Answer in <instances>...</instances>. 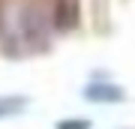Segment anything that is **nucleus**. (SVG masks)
<instances>
[{
  "mask_svg": "<svg viewBox=\"0 0 135 129\" xmlns=\"http://www.w3.org/2000/svg\"><path fill=\"white\" fill-rule=\"evenodd\" d=\"M27 102L30 99H27L24 93H6V96H0V120L21 114V111L27 108Z\"/></svg>",
  "mask_w": 135,
  "mask_h": 129,
  "instance_id": "nucleus-3",
  "label": "nucleus"
},
{
  "mask_svg": "<svg viewBox=\"0 0 135 129\" xmlns=\"http://www.w3.org/2000/svg\"><path fill=\"white\" fill-rule=\"evenodd\" d=\"M0 39L3 51L12 57L21 54H39L51 45V24L39 6H12L0 12Z\"/></svg>",
  "mask_w": 135,
  "mask_h": 129,
  "instance_id": "nucleus-1",
  "label": "nucleus"
},
{
  "mask_svg": "<svg viewBox=\"0 0 135 129\" xmlns=\"http://www.w3.org/2000/svg\"><path fill=\"white\" fill-rule=\"evenodd\" d=\"M54 129H90V120L87 117H66V120H60Z\"/></svg>",
  "mask_w": 135,
  "mask_h": 129,
  "instance_id": "nucleus-4",
  "label": "nucleus"
},
{
  "mask_svg": "<svg viewBox=\"0 0 135 129\" xmlns=\"http://www.w3.org/2000/svg\"><path fill=\"white\" fill-rule=\"evenodd\" d=\"M81 93H84L87 102H96V105H114V102L126 99V90L114 81H90Z\"/></svg>",
  "mask_w": 135,
  "mask_h": 129,
  "instance_id": "nucleus-2",
  "label": "nucleus"
}]
</instances>
